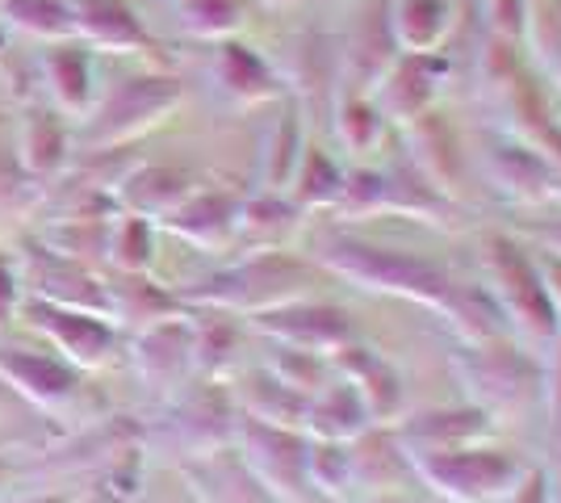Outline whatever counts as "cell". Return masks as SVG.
<instances>
[{
  "label": "cell",
  "instance_id": "1",
  "mask_svg": "<svg viewBox=\"0 0 561 503\" xmlns=\"http://www.w3.org/2000/svg\"><path fill=\"white\" fill-rule=\"evenodd\" d=\"M319 264L352 286L369 289V294L407 298V302H420L436 315L445 311L453 289H457V277L445 273L440 264L423 261L415 252H402V248L356 240V236H331L319 248Z\"/></svg>",
  "mask_w": 561,
  "mask_h": 503
},
{
  "label": "cell",
  "instance_id": "2",
  "mask_svg": "<svg viewBox=\"0 0 561 503\" xmlns=\"http://www.w3.org/2000/svg\"><path fill=\"white\" fill-rule=\"evenodd\" d=\"M314 268L289 252H252L248 261H239L234 268H222L206 277L202 286L185 289V302L206 307V311H227V315H264L277 311L285 302L298 298H314Z\"/></svg>",
  "mask_w": 561,
  "mask_h": 503
},
{
  "label": "cell",
  "instance_id": "3",
  "mask_svg": "<svg viewBox=\"0 0 561 503\" xmlns=\"http://www.w3.org/2000/svg\"><path fill=\"white\" fill-rule=\"evenodd\" d=\"M457 369L469 390V403L482 408L491 420L512 415V411L519 415L545 395V365L528 348H519L515 335L494 340V344H466Z\"/></svg>",
  "mask_w": 561,
  "mask_h": 503
},
{
  "label": "cell",
  "instance_id": "4",
  "mask_svg": "<svg viewBox=\"0 0 561 503\" xmlns=\"http://www.w3.org/2000/svg\"><path fill=\"white\" fill-rule=\"evenodd\" d=\"M181 101H185V89H181L176 76H126L105 96H96L93 114L84 118V144L96 147V151L130 144V139L147 135L151 126H160L168 114H176Z\"/></svg>",
  "mask_w": 561,
  "mask_h": 503
},
{
  "label": "cell",
  "instance_id": "5",
  "mask_svg": "<svg viewBox=\"0 0 561 503\" xmlns=\"http://www.w3.org/2000/svg\"><path fill=\"white\" fill-rule=\"evenodd\" d=\"M486 289L503 307L515 335H524L533 344H553L558 340V311H553L545 268L512 236H494L491 240V286Z\"/></svg>",
  "mask_w": 561,
  "mask_h": 503
},
{
  "label": "cell",
  "instance_id": "6",
  "mask_svg": "<svg viewBox=\"0 0 561 503\" xmlns=\"http://www.w3.org/2000/svg\"><path fill=\"white\" fill-rule=\"evenodd\" d=\"M415 479H423L436 495L453 503H503L519 475L528 470L524 461L507 449H494L491 441L466 445V449H448L411 461Z\"/></svg>",
  "mask_w": 561,
  "mask_h": 503
},
{
  "label": "cell",
  "instance_id": "7",
  "mask_svg": "<svg viewBox=\"0 0 561 503\" xmlns=\"http://www.w3.org/2000/svg\"><path fill=\"white\" fill-rule=\"evenodd\" d=\"M234 445L243 454L248 475L280 503H314V491L306 482V449H310V436L306 432L289 428H268L256 420H243L234 424Z\"/></svg>",
  "mask_w": 561,
  "mask_h": 503
},
{
  "label": "cell",
  "instance_id": "8",
  "mask_svg": "<svg viewBox=\"0 0 561 503\" xmlns=\"http://www.w3.org/2000/svg\"><path fill=\"white\" fill-rule=\"evenodd\" d=\"M252 328L268 335L273 344L285 348H302V353H319V357H335L340 348L356 344V323L344 307L335 302H319V298H298L285 302L277 311L252 315Z\"/></svg>",
  "mask_w": 561,
  "mask_h": 503
},
{
  "label": "cell",
  "instance_id": "9",
  "mask_svg": "<svg viewBox=\"0 0 561 503\" xmlns=\"http://www.w3.org/2000/svg\"><path fill=\"white\" fill-rule=\"evenodd\" d=\"M340 218H374V215H436L440 197L423 181L398 168H352L344 172V190L331 206Z\"/></svg>",
  "mask_w": 561,
  "mask_h": 503
},
{
  "label": "cell",
  "instance_id": "10",
  "mask_svg": "<svg viewBox=\"0 0 561 503\" xmlns=\"http://www.w3.org/2000/svg\"><path fill=\"white\" fill-rule=\"evenodd\" d=\"M448 72L453 68H448L445 50H436V55H394L369 93H374L377 110L386 114V122L411 126V122H420L423 114L436 110V101L448 84Z\"/></svg>",
  "mask_w": 561,
  "mask_h": 503
},
{
  "label": "cell",
  "instance_id": "11",
  "mask_svg": "<svg viewBox=\"0 0 561 503\" xmlns=\"http://www.w3.org/2000/svg\"><path fill=\"white\" fill-rule=\"evenodd\" d=\"M25 319L47 335L50 344H55V353H64V361L76 365L80 374H84V369H101L105 361L114 357L117 332L105 315L71 311V307H55V302L30 298V302H25Z\"/></svg>",
  "mask_w": 561,
  "mask_h": 503
},
{
  "label": "cell",
  "instance_id": "12",
  "mask_svg": "<svg viewBox=\"0 0 561 503\" xmlns=\"http://www.w3.org/2000/svg\"><path fill=\"white\" fill-rule=\"evenodd\" d=\"M331 374L344 378V382L356 390V399L365 403V415L374 428H394L407 411V386H402V374L394 369V361H386L381 353L365 348L360 340L340 348L331 357Z\"/></svg>",
  "mask_w": 561,
  "mask_h": 503
},
{
  "label": "cell",
  "instance_id": "13",
  "mask_svg": "<svg viewBox=\"0 0 561 503\" xmlns=\"http://www.w3.org/2000/svg\"><path fill=\"white\" fill-rule=\"evenodd\" d=\"M394 441L402 445L407 461H420L432 454H448V449H466V445H482L491 441L494 420L482 408H432L420 415H402L394 428Z\"/></svg>",
  "mask_w": 561,
  "mask_h": 503
},
{
  "label": "cell",
  "instance_id": "14",
  "mask_svg": "<svg viewBox=\"0 0 561 503\" xmlns=\"http://www.w3.org/2000/svg\"><path fill=\"white\" fill-rule=\"evenodd\" d=\"M25 277H30V294L38 302H55V307H71V311H93L110 319V286L96 277L89 264L68 261V256H59L50 248H34V256L25 261Z\"/></svg>",
  "mask_w": 561,
  "mask_h": 503
},
{
  "label": "cell",
  "instance_id": "15",
  "mask_svg": "<svg viewBox=\"0 0 561 503\" xmlns=\"http://www.w3.org/2000/svg\"><path fill=\"white\" fill-rule=\"evenodd\" d=\"M0 382L38 411H64L80 395V369L50 353L30 348H0Z\"/></svg>",
  "mask_w": 561,
  "mask_h": 503
},
{
  "label": "cell",
  "instance_id": "16",
  "mask_svg": "<svg viewBox=\"0 0 561 503\" xmlns=\"http://www.w3.org/2000/svg\"><path fill=\"white\" fill-rule=\"evenodd\" d=\"M130 365L147 386L168 390L181 386L193 374V319L188 315H168L151 328H139Z\"/></svg>",
  "mask_w": 561,
  "mask_h": 503
},
{
  "label": "cell",
  "instance_id": "17",
  "mask_svg": "<svg viewBox=\"0 0 561 503\" xmlns=\"http://www.w3.org/2000/svg\"><path fill=\"white\" fill-rule=\"evenodd\" d=\"M234 222H239V197L222 190H193L176 210L160 218L164 231L202 252H227L234 243Z\"/></svg>",
  "mask_w": 561,
  "mask_h": 503
},
{
  "label": "cell",
  "instance_id": "18",
  "mask_svg": "<svg viewBox=\"0 0 561 503\" xmlns=\"http://www.w3.org/2000/svg\"><path fill=\"white\" fill-rule=\"evenodd\" d=\"M76 43L105 55H151L156 43L126 0H76Z\"/></svg>",
  "mask_w": 561,
  "mask_h": 503
},
{
  "label": "cell",
  "instance_id": "19",
  "mask_svg": "<svg viewBox=\"0 0 561 503\" xmlns=\"http://www.w3.org/2000/svg\"><path fill=\"white\" fill-rule=\"evenodd\" d=\"M486 176L515 202H561V168L528 144H494L486 151Z\"/></svg>",
  "mask_w": 561,
  "mask_h": 503
},
{
  "label": "cell",
  "instance_id": "20",
  "mask_svg": "<svg viewBox=\"0 0 561 503\" xmlns=\"http://www.w3.org/2000/svg\"><path fill=\"white\" fill-rule=\"evenodd\" d=\"M214 80L234 105H268L285 96V80L277 68L256 47L234 43V38H227L214 55Z\"/></svg>",
  "mask_w": 561,
  "mask_h": 503
},
{
  "label": "cell",
  "instance_id": "21",
  "mask_svg": "<svg viewBox=\"0 0 561 503\" xmlns=\"http://www.w3.org/2000/svg\"><path fill=\"white\" fill-rule=\"evenodd\" d=\"M234 424H239V411L231 403V390H222V382L202 386L176 420L185 449L197 457L227 454V445H234Z\"/></svg>",
  "mask_w": 561,
  "mask_h": 503
},
{
  "label": "cell",
  "instance_id": "22",
  "mask_svg": "<svg viewBox=\"0 0 561 503\" xmlns=\"http://www.w3.org/2000/svg\"><path fill=\"white\" fill-rule=\"evenodd\" d=\"M231 403L243 420H256L268 428H289L302 432L306 420V395L289 390L285 382H277L268 369H252L231 386Z\"/></svg>",
  "mask_w": 561,
  "mask_h": 503
},
{
  "label": "cell",
  "instance_id": "23",
  "mask_svg": "<svg viewBox=\"0 0 561 503\" xmlns=\"http://www.w3.org/2000/svg\"><path fill=\"white\" fill-rule=\"evenodd\" d=\"M453 0H390V38L398 55H436L453 34Z\"/></svg>",
  "mask_w": 561,
  "mask_h": 503
},
{
  "label": "cell",
  "instance_id": "24",
  "mask_svg": "<svg viewBox=\"0 0 561 503\" xmlns=\"http://www.w3.org/2000/svg\"><path fill=\"white\" fill-rule=\"evenodd\" d=\"M193 190H197V185H193V176H188L185 168L142 164L117 185V206H122L126 215L160 222V218H164L168 210H176Z\"/></svg>",
  "mask_w": 561,
  "mask_h": 503
},
{
  "label": "cell",
  "instance_id": "25",
  "mask_svg": "<svg viewBox=\"0 0 561 503\" xmlns=\"http://www.w3.org/2000/svg\"><path fill=\"white\" fill-rule=\"evenodd\" d=\"M43 80H47L55 105L71 118H89L96 105V76L84 43H55L43 55Z\"/></svg>",
  "mask_w": 561,
  "mask_h": 503
},
{
  "label": "cell",
  "instance_id": "26",
  "mask_svg": "<svg viewBox=\"0 0 561 503\" xmlns=\"http://www.w3.org/2000/svg\"><path fill=\"white\" fill-rule=\"evenodd\" d=\"M348 461H352V487L356 491H394L407 479H415L411 461L402 454L390 428H365L356 441H348Z\"/></svg>",
  "mask_w": 561,
  "mask_h": 503
},
{
  "label": "cell",
  "instance_id": "27",
  "mask_svg": "<svg viewBox=\"0 0 561 503\" xmlns=\"http://www.w3.org/2000/svg\"><path fill=\"white\" fill-rule=\"evenodd\" d=\"M365 428H374V424H369V415H365V403L356 399V390H352L344 378H331L323 390H314V395L306 399L302 432L310 441L348 445V441H356Z\"/></svg>",
  "mask_w": 561,
  "mask_h": 503
},
{
  "label": "cell",
  "instance_id": "28",
  "mask_svg": "<svg viewBox=\"0 0 561 503\" xmlns=\"http://www.w3.org/2000/svg\"><path fill=\"white\" fill-rule=\"evenodd\" d=\"M306 147L310 144H306L302 105L294 96H280V118L268 126L264 156H260V185H264V193H289Z\"/></svg>",
  "mask_w": 561,
  "mask_h": 503
},
{
  "label": "cell",
  "instance_id": "29",
  "mask_svg": "<svg viewBox=\"0 0 561 503\" xmlns=\"http://www.w3.org/2000/svg\"><path fill=\"white\" fill-rule=\"evenodd\" d=\"M440 315L466 344H494V340H512L515 335L503 307L494 302V294L486 286L457 282V289H453V298H448V307Z\"/></svg>",
  "mask_w": 561,
  "mask_h": 503
},
{
  "label": "cell",
  "instance_id": "30",
  "mask_svg": "<svg viewBox=\"0 0 561 503\" xmlns=\"http://www.w3.org/2000/svg\"><path fill=\"white\" fill-rule=\"evenodd\" d=\"M298 206L285 193H264L239 202V222H234V240H248L256 252H273L280 240H289L298 231Z\"/></svg>",
  "mask_w": 561,
  "mask_h": 503
},
{
  "label": "cell",
  "instance_id": "31",
  "mask_svg": "<svg viewBox=\"0 0 561 503\" xmlns=\"http://www.w3.org/2000/svg\"><path fill=\"white\" fill-rule=\"evenodd\" d=\"M18 151H22V168L30 176H38V181L59 176L68 164V126H64V118L50 114V110H30L22 122Z\"/></svg>",
  "mask_w": 561,
  "mask_h": 503
},
{
  "label": "cell",
  "instance_id": "32",
  "mask_svg": "<svg viewBox=\"0 0 561 503\" xmlns=\"http://www.w3.org/2000/svg\"><path fill=\"white\" fill-rule=\"evenodd\" d=\"M411 130V139H415V164H420V176L427 185H457L461 181V144H457V135L448 130L445 122L436 118V110L432 114H423L420 122H411L407 126Z\"/></svg>",
  "mask_w": 561,
  "mask_h": 503
},
{
  "label": "cell",
  "instance_id": "33",
  "mask_svg": "<svg viewBox=\"0 0 561 503\" xmlns=\"http://www.w3.org/2000/svg\"><path fill=\"white\" fill-rule=\"evenodd\" d=\"M122 277H126L122 286H110V319L135 323V332H139V328H151L168 315H181L176 298L160 286H151L147 273H122Z\"/></svg>",
  "mask_w": 561,
  "mask_h": 503
},
{
  "label": "cell",
  "instance_id": "34",
  "mask_svg": "<svg viewBox=\"0 0 561 503\" xmlns=\"http://www.w3.org/2000/svg\"><path fill=\"white\" fill-rule=\"evenodd\" d=\"M239 353V328L227 311H210L206 319H193V369L210 382L227 378Z\"/></svg>",
  "mask_w": 561,
  "mask_h": 503
},
{
  "label": "cell",
  "instance_id": "35",
  "mask_svg": "<svg viewBox=\"0 0 561 503\" xmlns=\"http://www.w3.org/2000/svg\"><path fill=\"white\" fill-rule=\"evenodd\" d=\"M340 190H344V168L335 164L323 147H306L302 164L294 172V185H289V202L298 210H331Z\"/></svg>",
  "mask_w": 561,
  "mask_h": 503
},
{
  "label": "cell",
  "instance_id": "36",
  "mask_svg": "<svg viewBox=\"0 0 561 503\" xmlns=\"http://www.w3.org/2000/svg\"><path fill=\"white\" fill-rule=\"evenodd\" d=\"M386 114L377 110L374 93H348L335 105V135L352 156H374L386 144Z\"/></svg>",
  "mask_w": 561,
  "mask_h": 503
},
{
  "label": "cell",
  "instance_id": "37",
  "mask_svg": "<svg viewBox=\"0 0 561 503\" xmlns=\"http://www.w3.org/2000/svg\"><path fill=\"white\" fill-rule=\"evenodd\" d=\"M4 18L30 38L43 43H76V13L64 0H4Z\"/></svg>",
  "mask_w": 561,
  "mask_h": 503
},
{
  "label": "cell",
  "instance_id": "38",
  "mask_svg": "<svg viewBox=\"0 0 561 503\" xmlns=\"http://www.w3.org/2000/svg\"><path fill=\"white\" fill-rule=\"evenodd\" d=\"M306 482L314 495L323 500H348L352 491V461L348 445H335V441H310L306 449Z\"/></svg>",
  "mask_w": 561,
  "mask_h": 503
},
{
  "label": "cell",
  "instance_id": "39",
  "mask_svg": "<svg viewBox=\"0 0 561 503\" xmlns=\"http://www.w3.org/2000/svg\"><path fill=\"white\" fill-rule=\"evenodd\" d=\"M105 256L122 273H147L156 261V222L139 215H122L110 222V248Z\"/></svg>",
  "mask_w": 561,
  "mask_h": 503
},
{
  "label": "cell",
  "instance_id": "40",
  "mask_svg": "<svg viewBox=\"0 0 561 503\" xmlns=\"http://www.w3.org/2000/svg\"><path fill=\"white\" fill-rule=\"evenodd\" d=\"M172 4H176V18L193 38L227 43L243 25V0H172Z\"/></svg>",
  "mask_w": 561,
  "mask_h": 503
},
{
  "label": "cell",
  "instance_id": "41",
  "mask_svg": "<svg viewBox=\"0 0 561 503\" xmlns=\"http://www.w3.org/2000/svg\"><path fill=\"white\" fill-rule=\"evenodd\" d=\"M264 369H268L277 382L289 386V390L306 395V399H310L314 390H323V386L335 378L328 357H319V353H302V348H285V344L273 348V357H268Z\"/></svg>",
  "mask_w": 561,
  "mask_h": 503
},
{
  "label": "cell",
  "instance_id": "42",
  "mask_svg": "<svg viewBox=\"0 0 561 503\" xmlns=\"http://www.w3.org/2000/svg\"><path fill=\"white\" fill-rule=\"evenodd\" d=\"M486 18L499 43H524L533 38V0H486Z\"/></svg>",
  "mask_w": 561,
  "mask_h": 503
},
{
  "label": "cell",
  "instance_id": "43",
  "mask_svg": "<svg viewBox=\"0 0 561 503\" xmlns=\"http://www.w3.org/2000/svg\"><path fill=\"white\" fill-rule=\"evenodd\" d=\"M18 307H22V277H18V264L0 252V332L13 323Z\"/></svg>",
  "mask_w": 561,
  "mask_h": 503
},
{
  "label": "cell",
  "instance_id": "44",
  "mask_svg": "<svg viewBox=\"0 0 561 503\" xmlns=\"http://www.w3.org/2000/svg\"><path fill=\"white\" fill-rule=\"evenodd\" d=\"M503 503H549V475L537 470V466H528L519 475V482L503 495Z\"/></svg>",
  "mask_w": 561,
  "mask_h": 503
},
{
  "label": "cell",
  "instance_id": "45",
  "mask_svg": "<svg viewBox=\"0 0 561 503\" xmlns=\"http://www.w3.org/2000/svg\"><path fill=\"white\" fill-rule=\"evenodd\" d=\"M540 268H545V282H549V294H553V311H558V340H561V256L558 252H549L545 261H540ZM561 353V348H558Z\"/></svg>",
  "mask_w": 561,
  "mask_h": 503
},
{
  "label": "cell",
  "instance_id": "46",
  "mask_svg": "<svg viewBox=\"0 0 561 503\" xmlns=\"http://www.w3.org/2000/svg\"><path fill=\"white\" fill-rule=\"evenodd\" d=\"M360 503H407L402 495H394V491H374L369 500H360Z\"/></svg>",
  "mask_w": 561,
  "mask_h": 503
},
{
  "label": "cell",
  "instance_id": "47",
  "mask_svg": "<svg viewBox=\"0 0 561 503\" xmlns=\"http://www.w3.org/2000/svg\"><path fill=\"white\" fill-rule=\"evenodd\" d=\"M22 503H71L68 495H38V500H22Z\"/></svg>",
  "mask_w": 561,
  "mask_h": 503
},
{
  "label": "cell",
  "instance_id": "48",
  "mask_svg": "<svg viewBox=\"0 0 561 503\" xmlns=\"http://www.w3.org/2000/svg\"><path fill=\"white\" fill-rule=\"evenodd\" d=\"M4 403H9V386L0 382V411H4Z\"/></svg>",
  "mask_w": 561,
  "mask_h": 503
},
{
  "label": "cell",
  "instance_id": "49",
  "mask_svg": "<svg viewBox=\"0 0 561 503\" xmlns=\"http://www.w3.org/2000/svg\"><path fill=\"white\" fill-rule=\"evenodd\" d=\"M553 22H558V34H561V0L553 4Z\"/></svg>",
  "mask_w": 561,
  "mask_h": 503
},
{
  "label": "cell",
  "instance_id": "50",
  "mask_svg": "<svg viewBox=\"0 0 561 503\" xmlns=\"http://www.w3.org/2000/svg\"><path fill=\"white\" fill-rule=\"evenodd\" d=\"M268 4H289V0H268Z\"/></svg>",
  "mask_w": 561,
  "mask_h": 503
}]
</instances>
